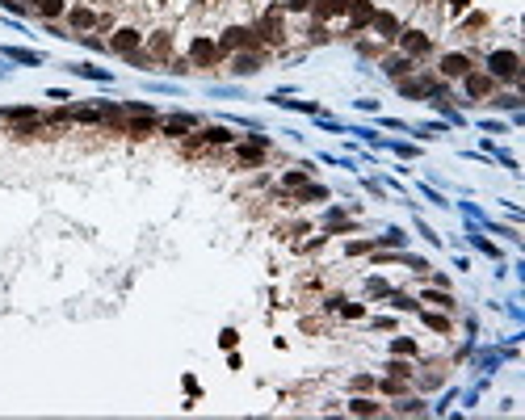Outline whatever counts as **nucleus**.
Listing matches in <instances>:
<instances>
[{
    "instance_id": "1",
    "label": "nucleus",
    "mask_w": 525,
    "mask_h": 420,
    "mask_svg": "<svg viewBox=\"0 0 525 420\" xmlns=\"http://www.w3.org/2000/svg\"><path fill=\"white\" fill-rule=\"evenodd\" d=\"M135 63H177V26L173 21L147 26L144 50L135 55Z\"/></svg>"
},
{
    "instance_id": "2",
    "label": "nucleus",
    "mask_w": 525,
    "mask_h": 420,
    "mask_svg": "<svg viewBox=\"0 0 525 420\" xmlns=\"http://www.w3.org/2000/svg\"><path fill=\"white\" fill-rule=\"evenodd\" d=\"M483 72L496 85H517L521 80V50L517 47H487L483 50Z\"/></svg>"
},
{
    "instance_id": "3",
    "label": "nucleus",
    "mask_w": 525,
    "mask_h": 420,
    "mask_svg": "<svg viewBox=\"0 0 525 420\" xmlns=\"http://www.w3.org/2000/svg\"><path fill=\"white\" fill-rule=\"evenodd\" d=\"M144 34H147V26L135 13H126L122 21H114V34H109L105 47L114 50V55H122V59H135V55L144 50Z\"/></svg>"
},
{
    "instance_id": "4",
    "label": "nucleus",
    "mask_w": 525,
    "mask_h": 420,
    "mask_svg": "<svg viewBox=\"0 0 525 420\" xmlns=\"http://www.w3.org/2000/svg\"><path fill=\"white\" fill-rule=\"evenodd\" d=\"M223 59V50H219V38H215V30H197V34H190V43H185V63L190 68H215Z\"/></svg>"
},
{
    "instance_id": "5",
    "label": "nucleus",
    "mask_w": 525,
    "mask_h": 420,
    "mask_svg": "<svg viewBox=\"0 0 525 420\" xmlns=\"http://www.w3.org/2000/svg\"><path fill=\"white\" fill-rule=\"evenodd\" d=\"M475 68V55L467 47H445L437 59H433V72H437V80H462L467 72Z\"/></svg>"
},
{
    "instance_id": "6",
    "label": "nucleus",
    "mask_w": 525,
    "mask_h": 420,
    "mask_svg": "<svg viewBox=\"0 0 525 420\" xmlns=\"http://www.w3.org/2000/svg\"><path fill=\"white\" fill-rule=\"evenodd\" d=\"M67 38H80V34H89V30H97V21H101V13H97L93 0H72V9H67Z\"/></svg>"
},
{
    "instance_id": "7",
    "label": "nucleus",
    "mask_w": 525,
    "mask_h": 420,
    "mask_svg": "<svg viewBox=\"0 0 525 420\" xmlns=\"http://www.w3.org/2000/svg\"><path fill=\"white\" fill-rule=\"evenodd\" d=\"M232 151H236L239 168H256V164L269 156V139H261V135H248V139H236V143H232Z\"/></svg>"
},
{
    "instance_id": "8",
    "label": "nucleus",
    "mask_w": 525,
    "mask_h": 420,
    "mask_svg": "<svg viewBox=\"0 0 525 420\" xmlns=\"http://www.w3.org/2000/svg\"><path fill=\"white\" fill-rule=\"evenodd\" d=\"M227 63H232V76H256V72L265 68V47L232 50V55H227Z\"/></svg>"
},
{
    "instance_id": "9",
    "label": "nucleus",
    "mask_w": 525,
    "mask_h": 420,
    "mask_svg": "<svg viewBox=\"0 0 525 420\" xmlns=\"http://www.w3.org/2000/svg\"><path fill=\"white\" fill-rule=\"evenodd\" d=\"M462 89H467V97H471V101H492L500 85H496V80H492L483 68H471V72L462 76Z\"/></svg>"
},
{
    "instance_id": "10",
    "label": "nucleus",
    "mask_w": 525,
    "mask_h": 420,
    "mask_svg": "<svg viewBox=\"0 0 525 420\" xmlns=\"http://www.w3.org/2000/svg\"><path fill=\"white\" fill-rule=\"evenodd\" d=\"M382 72L395 76V80H404L408 72H416V59H408V55H399V50H395V55H382Z\"/></svg>"
},
{
    "instance_id": "11",
    "label": "nucleus",
    "mask_w": 525,
    "mask_h": 420,
    "mask_svg": "<svg viewBox=\"0 0 525 420\" xmlns=\"http://www.w3.org/2000/svg\"><path fill=\"white\" fill-rule=\"evenodd\" d=\"M67 9H72V0H38V4H34V13H38L43 21H50V26H55V21H63V17H67Z\"/></svg>"
},
{
    "instance_id": "12",
    "label": "nucleus",
    "mask_w": 525,
    "mask_h": 420,
    "mask_svg": "<svg viewBox=\"0 0 525 420\" xmlns=\"http://www.w3.org/2000/svg\"><path fill=\"white\" fill-rule=\"evenodd\" d=\"M433 13H437L441 21H454V17L471 13V0H433Z\"/></svg>"
},
{
    "instance_id": "13",
    "label": "nucleus",
    "mask_w": 525,
    "mask_h": 420,
    "mask_svg": "<svg viewBox=\"0 0 525 420\" xmlns=\"http://www.w3.org/2000/svg\"><path fill=\"white\" fill-rule=\"evenodd\" d=\"M122 131H126V135H135V139H147V135L156 131V114H135L131 122H122Z\"/></svg>"
},
{
    "instance_id": "14",
    "label": "nucleus",
    "mask_w": 525,
    "mask_h": 420,
    "mask_svg": "<svg viewBox=\"0 0 525 420\" xmlns=\"http://www.w3.org/2000/svg\"><path fill=\"white\" fill-rule=\"evenodd\" d=\"M315 202H328V189L324 185H311L307 181V185L294 189V206H315Z\"/></svg>"
},
{
    "instance_id": "15",
    "label": "nucleus",
    "mask_w": 525,
    "mask_h": 420,
    "mask_svg": "<svg viewBox=\"0 0 525 420\" xmlns=\"http://www.w3.org/2000/svg\"><path fill=\"white\" fill-rule=\"evenodd\" d=\"M197 135H202V143H210V147H232V143H236L232 126H223V122H219V126H206V131H197Z\"/></svg>"
},
{
    "instance_id": "16",
    "label": "nucleus",
    "mask_w": 525,
    "mask_h": 420,
    "mask_svg": "<svg viewBox=\"0 0 525 420\" xmlns=\"http://www.w3.org/2000/svg\"><path fill=\"white\" fill-rule=\"evenodd\" d=\"M349 412L353 416H382V404L379 399H349Z\"/></svg>"
},
{
    "instance_id": "17",
    "label": "nucleus",
    "mask_w": 525,
    "mask_h": 420,
    "mask_svg": "<svg viewBox=\"0 0 525 420\" xmlns=\"http://www.w3.org/2000/svg\"><path fill=\"white\" fill-rule=\"evenodd\" d=\"M421 303H433V307H441V311H454V307H458L445 290H425V294H421Z\"/></svg>"
},
{
    "instance_id": "18",
    "label": "nucleus",
    "mask_w": 525,
    "mask_h": 420,
    "mask_svg": "<svg viewBox=\"0 0 525 420\" xmlns=\"http://www.w3.org/2000/svg\"><path fill=\"white\" fill-rule=\"evenodd\" d=\"M421 320H425L433 332H450V316H433V311H421Z\"/></svg>"
},
{
    "instance_id": "19",
    "label": "nucleus",
    "mask_w": 525,
    "mask_h": 420,
    "mask_svg": "<svg viewBox=\"0 0 525 420\" xmlns=\"http://www.w3.org/2000/svg\"><path fill=\"white\" fill-rule=\"evenodd\" d=\"M298 185H307V168H298V173H286V177H282V189H290V193H294Z\"/></svg>"
},
{
    "instance_id": "20",
    "label": "nucleus",
    "mask_w": 525,
    "mask_h": 420,
    "mask_svg": "<svg viewBox=\"0 0 525 420\" xmlns=\"http://www.w3.org/2000/svg\"><path fill=\"white\" fill-rule=\"evenodd\" d=\"M72 72H76V76H89V80H109V72H101V68H89V63H76Z\"/></svg>"
},
{
    "instance_id": "21",
    "label": "nucleus",
    "mask_w": 525,
    "mask_h": 420,
    "mask_svg": "<svg viewBox=\"0 0 525 420\" xmlns=\"http://www.w3.org/2000/svg\"><path fill=\"white\" fill-rule=\"evenodd\" d=\"M391 307L395 311H416V298L412 294H391Z\"/></svg>"
},
{
    "instance_id": "22",
    "label": "nucleus",
    "mask_w": 525,
    "mask_h": 420,
    "mask_svg": "<svg viewBox=\"0 0 525 420\" xmlns=\"http://www.w3.org/2000/svg\"><path fill=\"white\" fill-rule=\"evenodd\" d=\"M340 316H345V320H362V316H366V307H362V303H345V298H340Z\"/></svg>"
},
{
    "instance_id": "23",
    "label": "nucleus",
    "mask_w": 525,
    "mask_h": 420,
    "mask_svg": "<svg viewBox=\"0 0 525 420\" xmlns=\"http://www.w3.org/2000/svg\"><path fill=\"white\" fill-rule=\"evenodd\" d=\"M379 244H391V248H404V244H408V235L399 232V227H391L386 235H379Z\"/></svg>"
},
{
    "instance_id": "24",
    "label": "nucleus",
    "mask_w": 525,
    "mask_h": 420,
    "mask_svg": "<svg viewBox=\"0 0 525 420\" xmlns=\"http://www.w3.org/2000/svg\"><path fill=\"white\" fill-rule=\"evenodd\" d=\"M370 248H374V239H353L345 252H349V257H362V252H370Z\"/></svg>"
},
{
    "instance_id": "25",
    "label": "nucleus",
    "mask_w": 525,
    "mask_h": 420,
    "mask_svg": "<svg viewBox=\"0 0 525 420\" xmlns=\"http://www.w3.org/2000/svg\"><path fill=\"white\" fill-rule=\"evenodd\" d=\"M386 370H391V374H404V378H412V374H416V366H408V362H391Z\"/></svg>"
},
{
    "instance_id": "26",
    "label": "nucleus",
    "mask_w": 525,
    "mask_h": 420,
    "mask_svg": "<svg viewBox=\"0 0 525 420\" xmlns=\"http://www.w3.org/2000/svg\"><path fill=\"white\" fill-rule=\"evenodd\" d=\"M9 55L21 59V63H38V59H43V55H34V50H9Z\"/></svg>"
},
{
    "instance_id": "27",
    "label": "nucleus",
    "mask_w": 525,
    "mask_h": 420,
    "mask_svg": "<svg viewBox=\"0 0 525 420\" xmlns=\"http://www.w3.org/2000/svg\"><path fill=\"white\" fill-rule=\"evenodd\" d=\"M399 412H425V404L421 399H399Z\"/></svg>"
},
{
    "instance_id": "28",
    "label": "nucleus",
    "mask_w": 525,
    "mask_h": 420,
    "mask_svg": "<svg viewBox=\"0 0 525 420\" xmlns=\"http://www.w3.org/2000/svg\"><path fill=\"white\" fill-rule=\"evenodd\" d=\"M391 349H395V353H416V345H412V340H404V336H399V340H395Z\"/></svg>"
}]
</instances>
